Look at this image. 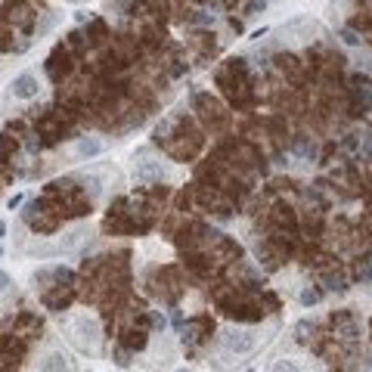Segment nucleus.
<instances>
[{"instance_id": "nucleus-1", "label": "nucleus", "mask_w": 372, "mask_h": 372, "mask_svg": "<svg viewBox=\"0 0 372 372\" xmlns=\"http://www.w3.org/2000/svg\"><path fill=\"white\" fill-rule=\"evenodd\" d=\"M71 332H74V344L81 347V351H96V344H99V322L93 319V316H78L74 319V326H71Z\"/></svg>"}, {"instance_id": "nucleus-2", "label": "nucleus", "mask_w": 372, "mask_h": 372, "mask_svg": "<svg viewBox=\"0 0 372 372\" xmlns=\"http://www.w3.org/2000/svg\"><path fill=\"white\" fill-rule=\"evenodd\" d=\"M220 341L230 354H252L258 347V335L252 329H227L220 335Z\"/></svg>"}, {"instance_id": "nucleus-3", "label": "nucleus", "mask_w": 372, "mask_h": 372, "mask_svg": "<svg viewBox=\"0 0 372 372\" xmlns=\"http://www.w3.org/2000/svg\"><path fill=\"white\" fill-rule=\"evenodd\" d=\"M10 90H13L16 99H34L40 93V81H37V74L22 71V74H16V78H13V87Z\"/></svg>"}, {"instance_id": "nucleus-4", "label": "nucleus", "mask_w": 372, "mask_h": 372, "mask_svg": "<svg viewBox=\"0 0 372 372\" xmlns=\"http://www.w3.org/2000/svg\"><path fill=\"white\" fill-rule=\"evenodd\" d=\"M134 177H137L140 183H152V180H161V177H164V168H161V161H155V158H143V161H137V168H134Z\"/></svg>"}, {"instance_id": "nucleus-5", "label": "nucleus", "mask_w": 372, "mask_h": 372, "mask_svg": "<svg viewBox=\"0 0 372 372\" xmlns=\"http://www.w3.org/2000/svg\"><path fill=\"white\" fill-rule=\"evenodd\" d=\"M103 140H96V137H81L78 143H74V155L78 158H96V155H103Z\"/></svg>"}, {"instance_id": "nucleus-6", "label": "nucleus", "mask_w": 372, "mask_h": 372, "mask_svg": "<svg viewBox=\"0 0 372 372\" xmlns=\"http://www.w3.org/2000/svg\"><path fill=\"white\" fill-rule=\"evenodd\" d=\"M40 369H68V360H65L62 354H50V357L40 363Z\"/></svg>"}, {"instance_id": "nucleus-7", "label": "nucleus", "mask_w": 372, "mask_h": 372, "mask_svg": "<svg viewBox=\"0 0 372 372\" xmlns=\"http://www.w3.org/2000/svg\"><path fill=\"white\" fill-rule=\"evenodd\" d=\"M81 239H84V230H74V233H68V239H62V245H59V248H62V252H68V248H74Z\"/></svg>"}, {"instance_id": "nucleus-8", "label": "nucleus", "mask_w": 372, "mask_h": 372, "mask_svg": "<svg viewBox=\"0 0 372 372\" xmlns=\"http://www.w3.org/2000/svg\"><path fill=\"white\" fill-rule=\"evenodd\" d=\"M338 34H341V40H344L347 47H360V34H357V31H351V28H341Z\"/></svg>"}, {"instance_id": "nucleus-9", "label": "nucleus", "mask_w": 372, "mask_h": 372, "mask_svg": "<svg viewBox=\"0 0 372 372\" xmlns=\"http://www.w3.org/2000/svg\"><path fill=\"white\" fill-rule=\"evenodd\" d=\"M316 301H319V292H313V288H304V292H301V304H304V307H310V304H316Z\"/></svg>"}, {"instance_id": "nucleus-10", "label": "nucleus", "mask_w": 372, "mask_h": 372, "mask_svg": "<svg viewBox=\"0 0 372 372\" xmlns=\"http://www.w3.org/2000/svg\"><path fill=\"white\" fill-rule=\"evenodd\" d=\"M7 288H10V273L0 270V292H7Z\"/></svg>"}, {"instance_id": "nucleus-11", "label": "nucleus", "mask_w": 372, "mask_h": 372, "mask_svg": "<svg viewBox=\"0 0 372 372\" xmlns=\"http://www.w3.org/2000/svg\"><path fill=\"white\" fill-rule=\"evenodd\" d=\"M4 233H7V223H4V220H0V239H4Z\"/></svg>"}]
</instances>
